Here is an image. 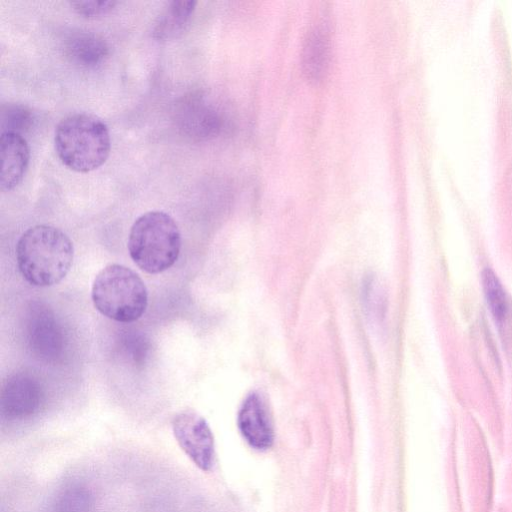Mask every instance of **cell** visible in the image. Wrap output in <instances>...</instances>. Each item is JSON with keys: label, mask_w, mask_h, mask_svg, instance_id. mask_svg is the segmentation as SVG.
Segmentation results:
<instances>
[{"label": "cell", "mask_w": 512, "mask_h": 512, "mask_svg": "<svg viewBox=\"0 0 512 512\" xmlns=\"http://www.w3.org/2000/svg\"><path fill=\"white\" fill-rule=\"evenodd\" d=\"M58 504L59 512H86L89 508V496L86 491L78 489L66 491Z\"/></svg>", "instance_id": "obj_16"}, {"label": "cell", "mask_w": 512, "mask_h": 512, "mask_svg": "<svg viewBox=\"0 0 512 512\" xmlns=\"http://www.w3.org/2000/svg\"><path fill=\"white\" fill-rule=\"evenodd\" d=\"M34 124V114L23 104L8 103L0 113L1 133H15L24 136Z\"/></svg>", "instance_id": "obj_15"}, {"label": "cell", "mask_w": 512, "mask_h": 512, "mask_svg": "<svg viewBox=\"0 0 512 512\" xmlns=\"http://www.w3.org/2000/svg\"><path fill=\"white\" fill-rule=\"evenodd\" d=\"M128 251L143 271L157 274L170 268L181 249L177 223L163 211H149L133 223L128 237Z\"/></svg>", "instance_id": "obj_3"}, {"label": "cell", "mask_w": 512, "mask_h": 512, "mask_svg": "<svg viewBox=\"0 0 512 512\" xmlns=\"http://www.w3.org/2000/svg\"><path fill=\"white\" fill-rule=\"evenodd\" d=\"M117 4L116 1L111 0H101V1H72L70 2V5L73 7V9L80 15L84 17H97L100 15L107 14L109 11H111L115 5Z\"/></svg>", "instance_id": "obj_17"}, {"label": "cell", "mask_w": 512, "mask_h": 512, "mask_svg": "<svg viewBox=\"0 0 512 512\" xmlns=\"http://www.w3.org/2000/svg\"><path fill=\"white\" fill-rule=\"evenodd\" d=\"M197 5L192 0H173L158 16L153 27V37L168 41L179 37L187 28Z\"/></svg>", "instance_id": "obj_13"}, {"label": "cell", "mask_w": 512, "mask_h": 512, "mask_svg": "<svg viewBox=\"0 0 512 512\" xmlns=\"http://www.w3.org/2000/svg\"><path fill=\"white\" fill-rule=\"evenodd\" d=\"M62 332L50 309L41 305L31 309L27 322V340L36 356L48 361L57 358L63 348Z\"/></svg>", "instance_id": "obj_8"}, {"label": "cell", "mask_w": 512, "mask_h": 512, "mask_svg": "<svg viewBox=\"0 0 512 512\" xmlns=\"http://www.w3.org/2000/svg\"><path fill=\"white\" fill-rule=\"evenodd\" d=\"M64 53L72 63L84 68H94L105 62L109 55V46L96 33L76 31L65 39Z\"/></svg>", "instance_id": "obj_11"}, {"label": "cell", "mask_w": 512, "mask_h": 512, "mask_svg": "<svg viewBox=\"0 0 512 512\" xmlns=\"http://www.w3.org/2000/svg\"><path fill=\"white\" fill-rule=\"evenodd\" d=\"M0 186L4 191L14 189L27 170L30 151L24 136L15 133L0 135Z\"/></svg>", "instance_id": "obj_10"}, {"label": "cell", "mask_w": 512, "mask_h": 512, "mask_svg": "<svg viewBox=\"0 0 512 512\" xmlns=\"http://www.w3.org/2000/svg\"><path fill=\"white\" fill-rule=\"evenodd\" d=\"M44 401V390L36 377L17 372L8 377L1 391V412L10 420H23L36 414Z\"/></svg>", "instance_id": "obj_7"}, {"label": "cell", "mask_w": 512, "mask_h": 512, "mask_svg": "<svg viewBox=\"0 0 512 512\" xmlns=\"http://www.w3.org/2000/svg\"><path fill=\"white\" fill-rule=\"evenodd\" d=\"M73 258L70 238L51 225L30 227L16 245L18 269L33 286L47 287L59 283L70 271Z\"/></svg>", "instance_id": "obj_1"}, {"label": "cell", "mask_w": 512, "mask_h": 512, "mask_svg": "<svg viewBox=\"0 0 512 512\" xmlns=\"http://www.w3.org/2000/svg\"><path fill=\"white\" fill-rule=\"evenodd\" d=\"M330 59V34L326 23H316L308 32L302 50L303 71L310 81H318L327 71Z\"/></svg>", "instance_id": "obj_12"}, {"label": "cell", "mask_w": 512, "mask_h": 512, "mask_svg": "<svg viewBox=\"0 0 512 512\" xmlns=\"http://www.w3.org/2000/svg\"><path fill=\"white\" fill-rule=\"evenodd\" d=\"M176 441L190 460L201 470L210 471L214 465L215 446L212 431L197 412L187 409L172 420Z\"/></svg>", "instance_id": "obj_5"}, {"label": "cell", "mask_w": 512, "mask_h": 512, "mask_svg": "<svg viewBox=\"0 0 512 512\" xmlns=\"http://www.w3.org/2000/svg\"><path fill=\"white\" fill-rule=\"evenodd\" d=\"M482 286L493 318L502 322L508 313V298L499 278L490 268L482 272Z\"/></svg>", "instance_id": "obj_14"}, {"label": "cell", "mask_w": 512, "mask_h": 512, "mask_svg": "<svg viewBox=\"0 0 512 512\" xmlns=\"http://www.w3.org/2000/svg\"><path fill=\"white\" fill-rule=\"evenodd\" d=\"M54 147L61 162L70 170L86 173L107 160L111 139L107 125L89 113H74L56 126Z\"/></svg>", "instance_id": "obj_2"}, {"label": "cell", "mask_w": 512, "mask_h": 512, "mask_svg": "<svg viewBox=\"0 0 512 512\" xmlns=\"http://www.w3.org/2000/svg\"><path fill=\"white\" fill-rule=\"evenodd\" d=\"M174 122L178 131L194 141H206L219 135L224 118L215 105L200 95L182 98L175 106Z\"/></svg>", "instance_id": "obj_6"}, {"label": "cell", "mask_w": 512, "mask_h": 512, "mask_svg": "<svg viewBox=\"0 0 512 512\" xmlns=\"http://www.w3.org/2000/svg\"><path fill=\"white\" fill-rule=\"evenodd\" d=\"M237 423L246 442L257 450L270 448L274 440L272 420L265 400L258 393H250L243 401Z\"/></svg>", "instance_id": "obj_9"}, {"label": "cell", "mask_w": 512, "mask_h": 512, "mask_svg": "<svg viewBox=\"0 0 512 512\" xmlns=\"http://www.w3.org/2000/svg\"><path fill=\"white\" fill-rule=\"evenodd\" d=\"M91 298L102 315L121 323L138 320L148 304L143 280L120 264H109L99 271L92 284Z\"/></svg>", "instance_id": "obj_4"}]
</instances>
